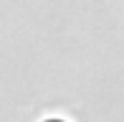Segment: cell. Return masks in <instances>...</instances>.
Here are the masks:
<instances>
[{
	"label": "cell",
	"mask_w": 124,
	"mask_h": 122,
	"mask_svg": "<svg viewBox=\"0 0 124 122\" xmlns=\"http://www.w3.org/2000/svg\"><path fill=\"white\" fill-rule=\"evenodd\" d=\"M41 122H69V120H61V117H46V120H41Z\"/></svg>",
	"instance_id": "obj_1"
}]
</instances>
